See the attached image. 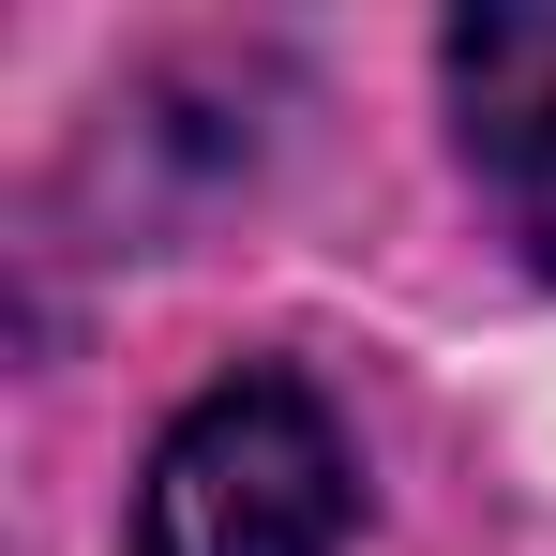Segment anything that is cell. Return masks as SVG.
Returning a JSON list of instances; mask_svg holds the SVG:
<instances>
[{
    "label": "cell",
    "mask_w": 556,
    "mask_h": 556,
    "mask_svg": "<svg viewBox=\"0 0 556 556\" xmlns=\"http://www.w3.org/2000/svg\"><path fill=\"white\" fill-rule=\"evenodd\" d=\"M452 136L466 181L496 195V226L556 271V0H481L452 15Z\"/></svg>",
    "instance_id": "cell-2"
},
{
    "label": "cell",
    "mask_w": 556,
    "mask_h": 556,
    "mask_svg": "<svg viewBox=\"0 0 556 556\" xmlns=\"http://www.w3.org/2000/svg\"><path fill=\"white\" fill-rule=\"evenodd\" d=\"M362 452L301 376H211L136 481V556H346Z\"/></svg>",
    "instance_id": "cell-1"
}]
</instances>
